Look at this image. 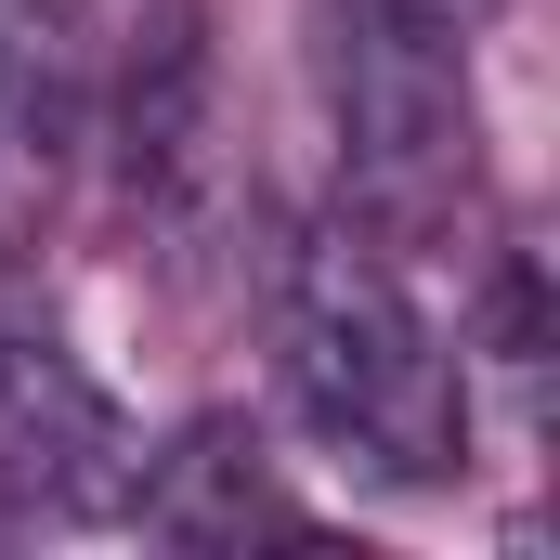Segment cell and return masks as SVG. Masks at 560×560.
Returning a JSON list of instances; mask_svg holds the SVG:
<instances>
[{"label":"cell","instance_id":"cell-1","mask_svg":"<svg viewBox=\"0 0 560 560\" xmlns=\"http://www.w3.org/2000/svg\"><path fill=\"white\" fill-rule=\"evenodd\" d=\"M275 326H287V378H300L326 443H352L392 482H443L469 456V378L443 365L418 287L392 275L378 235L313 222L275 261Z\"/></svg>","mask_w":560,"mask_h":560},{"label":"cell","instance_id":"cell-2","mask_svg":"<svg viewBox=\"0 0 560 560\" xmlns=\"http://www.w3.org/2000/svg\"><path fill=\"white\" fill-rule=\"evenodd\" d=\"M469 13L456 0H339V170L365 222L430 235L469 196Z\"/></svg>","mask_w":560,"mask_h":560},{"label":"cell","instance_id":"cell-3","mask_svg":"<svg viewBox=\"0 0 560 560\" xmlns=\"http://www.w3.org/2000/svg\"><path fill=\"white\" fill-rule=\"evenodd\" d=\"M0 482L26 509H131L143 456L66 339H0Z\"/></svg>","mask_w":560,"mask_h":560},{"label":"cell","instance_id":"cell-4","mask_svg":"<svg viewBox=\"0 0 560 560\" xmlns=\"http://www.w3.org/2000/svg\"><path fill=\"white\" fill-rule=\"evenodd\" d=\"M118 156H131V196H183L209 170V39H196V0H156V26L118 66Z\"/></svg>","mask_w":560,"mask_h":560},{"label":"cell","instance_id":"cell-5","mask_svg":"<svg viewBox=\"0 0 560 560\" xmlns=\"http://www.w3.org/2000/svg\"><path fill=\"white\" fill-rule=\"evenodd\" d=\"M66 131H79L66 13H52V0H0V235H26V222L52 209Z\"/></svg>","mask_w":560,"mask_h":560},{"label":"cell","instance_id":"cell-6","mask_svg":"<svg viewBox=\"0 0 560 560\" xmlns=\"http://www.w3.org/2000/svg\"><path fill=\"white\" fill-rule=\"evenodd\" d=\"M131 509L170 535V548H248V535H300V509L261 482V456H248L235 430H196L183 456H156V469L131 482Z\"/></svg>","mask_w":560,"mask_h":560},{"label":"cell","instance_id":"cell-7","mask_svg":"<svg viewBox=\"0 0 560 560\" xmlns=\"http://www.w3.org/2000/svg\"><path fill=\"white\" fill-rule=\"evenodd\" d=\"M456 13H469V0H456Z\"/></svg>","mask_w":560,"mask_h":560}]
</instances>
